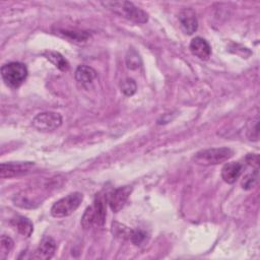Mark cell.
Returning <instances> with one entry per match:
<instances>
[{
    "label": "cell",
    "mask_w": 260,
    "mask_h": 260,
    "mask_svg": "<svg viewBox=\"0 0 260 260\" xmlns=\"http://www.w3.org/2000/svg\"><path fill=\"white\" fill-rule=\"evenodd\" d=\"M234 155V151L228 147H213L202 149L196 152L192 160L196 165L200 166H211L226 161Z\"/></svg>",
    "instance_id": "obj_2"
},
{
    "label": "cell",
    "mask_w": 260,
    "mask_h": 260,
    "mask_svg": "<svg viewBox=\"0 0 260 260\" xmlns=\"http://www.w3.org/2000/svg\"><path fill=\"white\" fill-rule=\"evenodd\" d=\"M106 220V206L105 201L99 197L94 200L93 204L88 206L81 218V225L87 230L93 225L103 226Z\"/></svg>",
    "instance_id": "obj_4"
},
{
    "label": "cell",
    "mask_w": 260,
    "mask_h": 260,
    "mask_svg": "<svg viewBox=\"0 0 260 260\" xmlns=\"http://www.w3.org/2000/svg\"><path fill=\"white\" fill-rule=\"evenodd\" d=\"M126 64L129 69H137L141 65V59L135 50H129L126 56Z\"/></svg>",
    "instance_id": "obj_18"
},
{
    "label": "cell",
    "mask_w": 260,
    "mask_h": 260,
    "mask_svg": "<svg viewBox=\"0 0 260 260\" xmlns=\"http://www.w3.org/2000/svg\"><path fill=\"white\" fill-rule=\"evenodd\" d=\"M131 188L129 186L120 187L111 191L107 196V202L114 212L121 210L128 200Z\"/></svg>",
    "instance_id": "obj_8"
},
{
    "label": "cell",
    "mask_w": 260,
    "mask_h": 260,
    "mask_svg": "<svg viewBox=\"0 0 260 260\" xmlns=\"http://www.w3.org/2000/svg\"><path fill=\"white\" fill-rule=\"evenodd\" d=\"M82 200H83V195L81 193L79 192L70 193L53 204L51 208V214L54 217H58V218L68 216L79 207Z\"/></svg>",
    "instance_id": "obj_5"
},
{
    "label": "cell",
    "mask_w": 260,
    "mask_h": 260,
    "mask_svg": "<svg viewBox=\"0 0 260 260\" xmlns=\"http://www.w3.org/2000/svg\"><path fill=\"white\" fill-rule=\"evenodd\" d=\"M179 20L184 29L188 35H192L198 28V20L196 13L191 8H184L179 13Z\"/></svg>",
    "instance_id": "obj_9"
},
{
    "label": "cell",
    "mask_w": 260,
    "mask_h": 260,
    "mask_svg": "<svg viewBox=\"0 0 260 260\" xmlns=\"http://www.w3.org/2000/svg\"><path fill=\"white\" fill-rule=\"evenodd\" d=\"M1 76L6 85L16 88L25 80L27 76V68L23 63L10 62L2 66Z\"/></svg>",
    "instance_id": "obj_3"
},
{
    "label": "cell",
    "mask_w": 260,
    "mask_h": 260,
    "mask_svg": "<svg viewBox=\"0 0 260 260\" xmlns=\"http://www.w3.org/2000/svg\"><path fill=\"white\" fill-rule=\"evenodd\" d=\"M246 162L250 166H255L256 168H258L259 166V158H258V154H248L246 156Z\"/></svg>",
    "instance_id": "obj_22"
},
{
    "label": "cell",
    "mask_w": 260,
    "mask_h": 260,
    "mask_svg": "<svg viewBox=\"0 0 260 260\" xmlns=\"http://www.w3.org/2000/svg\"><path fill=\"white\" fill-rule=\"evenodd\" d=\"M62 124V116L56 112H43L32 119V126L40 131H52Z\"/></svg>",
    "instance_id": "obj_6"
},
{
    "label": "cell",
    "mask_w": 260,
    "mask_h": 260,
    "mask_svg": "<svg viewBox=\"0 0 260 260\" xmlns=\"http://www.w3.org/2000/svg\"><path fill=\"white\" fill-rule=\"evenodd\" d=\"M120 88H121V91L125 95L131 96L136 92L137 85H136V82L132 78H125L124 80H122L120 82Z\"/></svg>",
    "instance_id": "obj_17"
},
{
    "label": "cell",
    "mask_w": 260,
    "mask_h": 260,
    "mask_svg": "<svg viewBox=\"0 0 260 260\" xmlns=\"http://www.w3.org/2000/svg\"><path fill=\"white\" fill-rule=\"evenodd\" d=\"M0 247H1L2 253H6V254L9 253L11 251V249L13 248L12 239L7 236H2L1 240H0Z\"/></svg>",
    "instance_id": "obj_21"
},
{
    "label": "cell",
    "mask_w": 260,
    "mask_h": 260,
    "mask_svg": "<svg viewBox=\"0 0 260 260\" xmlns=\"http://www.w3.org/2000/svg\"><path fill=\"white\" fill-rule=\"evenodd\" d=\"M55 251H56V242L51 237L47 236L43 238L39 247L37 248L34 255L31 256V258L47 260L54 255Z\"/></svg>",
    "instance_id": "obj_10"
},
{
    "label": "cell",
    "mask_w": 260,
    "mask_h": 260,
    "mask_svg": "<svg viewBox=\"0 0 260 260\" xmlns=\"http://www.w3.org/2000/svg\"><path fill=\"white\" fill-rule=\"evenodd\" d=\"M189 48L191 53L200 60H207L211 55V47L206 40L200 37L192 39Z\"/></svg>",
    "instance_id": "obj_11"
},
{
    "label": "cell",
    "mask_w": 260,
    "mask_h": 260,
    "mask_svg": "<svg viewBox=\"0 0 260 260\" xmlns=\"http://www.w3.org/2000/svg\"><path fill=\"white\" fill-rule=\"evenodd\" d=\"M35 164L32 161H10L3 162L0 166V177L1 178H12L25 175L29 173Z\"/></svg>",
    "instance_id": "obj_7"
},
{
    "label": "cell",
    "mask_w": 260,
    "mask_h": 260,
    "mask_svg": "<svg viewBox=\"0 0 260 260\" xmlns=\"http://www.w3.org/2000/svg\"><path fill=\"white\" fill-rule=\"evenodd\" d=\"M96 77V71L86 65H80L75 70V79L81 84H88Z\"/></svg>",
    "instance_id": "obj_13"
},
{
    "label": "cell",
    "mask_w": 260,
    "mask_h": 260,
    "mask_svg": "<svg viewBox=\"0 0 260 260\" xmlns=\"http://www.w3.org/2000/svg\"><path fill=\"white\" fill-rule=\"evenodd\" d=\"M102 4L112 12L136 23H144L148 20L147 13L129 1H106Z\"/></svg>",
    "instance_id": "obj_1"
},
{
    "label": "cell",
    "mask_w": 260,
    "mask_h": 260,
    "mask_svg": "<svg viewBox=\"0 0 260 260\" xmlns=\"http://www.w3.org/2000/svg\"><path fill=\"white\" fill-rule=\"evenodd\" d=\"M147 235L144 231L142 230H131L129 240L134 244V245H141L146 241Z\"/></svg>",
    "instance_id": "obj_19"
},
{
    "label": "cell",
    "mask_w": 260,
    "mask_h": 260,
    "mask_svg": "<svg viewBox=\"0 0 260 260\" xmlns=\"http://www.w3.org/2000/svg\"><path fill=\"white\" fill-rule=\"evenodd\" d=\"M244 166L239 161L228 162L221 169V178L228 184L235 183L242 175Z\"/></svg>",
    "instance_id": "obj_12"
},
{
    "label": "cell",
    "mask_w": 260,
    "mask_h": 260,
    "mask_svg": "<svg viewBox=\"0 0 260 260\" xmlns=\"http://www.w3.org/2000/svg\"><path fill=\"white\" fill-rule=\"evenodd\" d=\"M62 34L64 35V37H67V38H70V40H73V41H77V42H85L89 35L86 34V32H83V31H69V30H63Z\"/></svg>",
    "instance_id": "obj_20"
},
{
    "label": "cell",
    "mask_w": 260,
    "mask_h": 260,
    "mask_svg": "<svg viewBox=\"0 0 260 260\" xmlns=\"http://www.w3.org/2000/svg\"><path fill=\"white\" fill-rule=\"evenodd\" d=\"M13 223L16 226L17 231L22 236L29 237L31 235L32 231H34V226H32L31 221L28 218L24 217V216H17L16 218H14Z\"/></svg>",
    "instance_id": "obj_15"
},
{
    "label": "cell",
    "mask_w": 260,
    "mask_h": 260,
    "mask_svg": "<svg viewBox=\"0 0 260 260\" xmlns=\"http://www.w3.org/2000/svg\"><path fill=\"white\" fill-rule=\"evenodd\" d=\"M44 56L51 62L53 63L58 69L61 71H67L69 68V63L67 60L58 52L55 51H47L44 53Z\"/></svg>",
    "instance_id": "obj_14"
},
{
    "label": "cell",
    "mask_w": 260,
    "mask_h": 260,
    "mask_svg": "<svg viewBox=\"0 0 260 260\" xmlns=\"http://www.w3.org/2000/svg\"><path fill=\"white\" fill-rule=\"evenodd\" d=\"M258 181H259V174H258V168H256L252 173H249L246 176H244L242 180V187L245 190H251L258 184Z\"/></svg>",
    "instance_id": "obj_16"
}]
</instances>
